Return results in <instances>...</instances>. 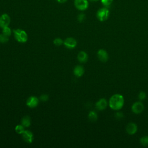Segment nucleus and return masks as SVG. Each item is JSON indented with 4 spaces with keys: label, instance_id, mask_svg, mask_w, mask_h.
<instances>
[{
    "label": "nucleus",
    "instance_id": "1",
    "mask_svg": "<svg viewBox=\"0 0 148 148\" xmlns=\"http://www.w3.org/2000/svg\"><path fill=\"white\" fill-rule=\"evenodd\" d=\"M124 104V99L122 95L116 94L113 95L109 101V105L110 108L114 110H119L121 109Z\"/></svg>",
    "mask_w": 148,
    "mask_h": 148
},
{
    "label": "nucleus",
    "instance_id": "2",
    "mask_svg": "<svg viewBox=\"0 0 148 148\" xmlns=\"http://www.w3.org/2000/svg\"><path fill=\"white\" fill-rule=\"evenodd\" d=\"M13 34L15 39L20 43H25L27 41L28 35L26 32L21 29H16L13 30Z\"/></svg>",
    "mask_w": 148,
    "mask_h": 148
},
{
    "label": "nucleus",
    "instance_id": "3",
    "mask_svg": "<svg viewBox=\"0 0 148 148\" xmlns=\"http://www.w3.org/2000/svg\"><path fill=\"white\" fill-rule=\"evenodd\" d=\"M109 16V10L106 7L99 9L97 12V17L100 21H106Z\"/></svg>",
    "mask_w": 148,
    "mask_h": 148
},
{
    "label": "nucleus",
    "instance_id": "4",
    "mask_svg": "<svg viewBox=\"0 0 148 148\" xmlns=\"http://www.w3.org/2000/svg\"><path fill=\"white\" fill-rule=\"evenodd\" d=\"M74 5L77 9L83 11L88 8V2L87 0H74Z\"/></svg>",
    "mask_w": 148,
    "mask_h": 148
},
{
    "label": "nucleus",
    "instance_id": "5",
    "mask_svg": "<svg viewBox=\"0 0 148 148\" xmlns=\"http://www.w3.org/2000/svg\"><path fill=\"white\" fill-rule=\"evenodd\" d=\"M10 23V16L6 14H2L0 16V27L3 28L6 27H8Z\"/></svg>",
    "mask_w": 148,
    "mask_h": 148
},
{
    "label": "nucleus",
    "instance_id": "6",
    "mask_svg": "<svg viewBox=\"0 0 148 148\" xmlns=\"http://www.w3.org/2000/svg\"><path fill=\"white\" fill-rule=\"evenodd\" d=\"M131 110L135 114H139L144 110V105L141 102H136L132 105Z\"/></svg>",
    "mask_w": 148,
    "mask_h": 148
},
{
    "label": "nucleus",
    "instance_id": "7",
    "mask_svg": "<svg viewBox=\"0 0 148 148\" xmlns=\"http://www.w3.org/2000/svg\"><path fill=\"white\" fill-rule=\"evenodd\" d=\"M39 103V99L34 96H31L29 97L26 102L27 105L31 108H34L38 106Z\"/></svg>",
    "mask_w": 148,
    "mask_h": 148
},
{
    "label": "nucleus",
    "instance_id": "8",
    "mask_svg": "<svg viewBox=\"0 0 148 148\" xmlns=\"http://www.w3.org/2000/svg\"><path fill=\"white\" fill-rule=\"evenodd\" d=\"M23 140L28 143H31L33 141L34 139V135L32 132L28 130H25L24 132L21 134Z\"/></svg>",
    "mask_w": 148,
    "mask_h": 148
},
{
    "label": "nucleus",
    "instance_id": "9",
    "mask_svg": "<svg viewBox=\"0 0 148 148\" xmlns=\"http://www.w3.org/2000/svg\"><path fill=\"white\" fill-rule=\"evenodd\" d=\"M97 57L98 59L103 62H106L108 60V54L107 51L104 49H99L97 52Z\"/></svg>",
    "mask_w": 148,
    "mask_h": 148
},
{
    "label": "nucleus",
    "instance_id": "10",
    "mask_svg": "<svg viewBox=\"0 0 148 148\" xmlns=\"http://www.w3.org/2000/svg\"><path fill=\"white\" fill-rule=\"evenodd\" d=\"M64 44L66 47L71 49L76 47L77 45V42L73 38H68L65 39V40L64 41Z\"/></svg>",
    "mask_w": 148,
    "mask_h": 148
},
{
    "label": "nucleus",
    "instance_id": "11",
    "mask_svg": "<svg viewBox=\"0 0 148 148\" xmlns=\"http://www.w3.org/2000/svg\"><path fill=\"white\" fill-rule=\"evenodd\" d=\"M137 130H138V127L136 124L134 123H128L125 127V130L129 135L135 134Z\"/></svg>",
    "mask_w": 148,
    "mask_h": 148
},
{
    "label": "nucleus",
    "instance_id": "12",
    "mask_svg": "<svg viewBox=\"0 0 148 148\" xmlns=\"http://www.w3.org/2000/svg\"><path fill=\"white\" fill-rule=\"evenodd\" d=\"M108 102L105 98H101L95 103V107L98 110H103L107 107Z\"/></svg>",
    "mask_w": 148,
    "mask_h": 148
},
{
    "label": "nucleus",
    "instance_id": "13",
    "mask_svg": "<svg viewBox=\"0 0 148 148\" xmlns=\"http://www.w3.org/2000/svg\"><path fill=\"white\" fill-rule=\"evenodd\" d=\"M84 72V68L81 65H77L73 69V73L76 77H81Z\"/></svg>",
    "mask_w": 148,
    "mask_h": 148
},
{
    "label": "nucleus",
    "instance_id": "14",
    "mask_svg": "<svg viewBox=\"0 0 148 148\" xmlns=\"http://www.w3.org/2000/svg\"><path fill=\"white\" fill-rule=\"evenodd\" d=\"M77 59L80 62H86L88 60V55L85 51H81L77 54Z\"/></svg>",
    "mask_w": 148,
    "mask_h": 148
},
{
    "label": "nucleus",
    "instance_id": "15",
    "mask_svg": "<svg viewBox=\"0 0 148 148\" xmlns=\"http://www.w3.org/2000/svg\"><path fill=\"white\" fill-rule=\"evenodd\" d=\"M21 124L24 127H28L31 125V119L28 116H24L21 119Z\"/></svg>",
    "mask_w": 148,
    "mask_h": 148
},
{
    "label": "nucleus",
    "instance_id": "16",
    "mask_svg": "<svg viewBox=\"0 0 148 148\" xmlns=\"http://www.w3.org/2000/svg\"><path fill=\"white\" fill-rule=\"evenodd\" d=\"M88 117L91 121H95L98 119V116L95 111H90L88 113Z\"/></svg>",
    "mask_w": 148,
    "mask_h": 148
},
{
    "label": "nucleus",
    "instance_id": "17",
    "mask_svg": "<svg viewBox=\"0 0 148 148\" xmlns=\"http://www.w3.org/2000/svg\"><path fill=\"white\" fill-rule=\"evenodd\" d=\"M24 131V127L22 124L17 125L15 127V131L18 134H22Z\"/></svg>",
    "mask_w": 148,
    "mask_h": 148
},
{
    "label": "nucleus",
    "instance_id": "18",
    "mask_svg": "<svg viewBox=\"0 0 148 148\" xmlns=\"http://www.w3.org/2000/svg\"><path fill=\"white\" fill-rule=\"evenodd\" d=\"M2 34L7 36H9L11 35L12 31L11 29L9 27H6L2 28Z\"/></svg>",
    "mask_w": 148,
    "mask_h": 148
},
{
    "label": "nucleus",
    "instance_id": "19",
    "mask_svg": "<svg viewBox=\"0 0 148 148\" xmlns=\"http://www.w3.org/2000/svg\"><path fill=\"white\" fill-rule=\"evenodd\" d=\"M140 142L141 145L144 146H148V136H144L140 138Z\"/></svg>",
    "mask_w": 148,
    "mask_h": 148
},
{
    "label": "nucleus",
    "instance_id": "20",
    "mask_svg": "<svg viewBox=\"0 0 148 148\" xmlns=\"http://www.w3.org/2000/svg\"><path fill=\"white\" fill-rule=\"evenodd\" d=\"M9 40V36L5 35L4 34H0V43H5Z\"/></svg>",
    "mask_w": 148,
    "mask_h": 148
},
{
    "label": "nucleus",
    "instance_id": "21",
    "mask_svg": "<svg viewBox=\"0 0 148 148\" xmlns=\"http://www.w3.org/2000/svg\"><path fill=\"white\" fill-rule=\"evenodd\" d=\"M53 43L55 45H56L57 46H61L62 43H64V41L61 38H56L53 40Z\"/></svg>",
    "mask_w": 148,
    "mask_h": 148
},
{
    "label": "nucleus",
    "instance_id": "22",
    "mask_svg": "<svg viewBox=\"0 0 148 148\" xmlns=\"http://www.w3.org/2000/svg\"><path fill=\"white\" fill-rule=\"evenodd\" d=\"M101 1L102 5L105 7L109 6L113 2V0H101Z\"/></svg>",
    "mask_w": 148,
    "mask_h": 148
},
{
    "label": "nucleus",
    "instance_id": "23",
    "mask_svg": "<svg viewBox=\"0 0 148 148\" xmlns=\"http://www.w3.org/2000/svg\"><path fill=\"white\" fill-rule=\"evenodd\" d=\"M146 97V94L143 91H140L138 95V98L140 100H144Z\"/></svg>",
    "mask_w": 148,
    "mask_h": 148
},
{
    "label": "nucleus",
    "instance_id": "24",
    "mask_svg": "<svg viewBox=\"0 0 148 148\" xmlns=\"http://www.w3.org/2000/svg\"><path fill=\"white\" fill-rule=\"evenodd\" d=\"M86 18V16L84 13H80L77 16V20L79 22H82Z\"/></svg>",
    "mask_w": 148,
    "mask_h": 148
},
{
    "label": "nucleus",
    "instance_id": "25",
    "mask_svg": "<svg viewBox=\"0 0 148 148\" xmlns=\"http://www.w3.org/2000/svg\"><path fill=\"white\" fill-rule=\"evenodd\" d=\"M49 99V96L46 94H42L40 97V99L42 101H43V102H45V101H47Z\"/></svg>",
    "mask_w": 148,
    "mask_h": 148
},
{
    "label": "nucleus",
    "instance_id": "26",
    "mask_svg": "<svg viewBox=\"0 0 148 148\" xmlns=\"http://www.w3.org/2000/svg\"><path fill=\"white\" fill-rule=\"evenodd\" d=\"M115 117L117 119H121L123 117V114L121 112H117L115 114Z\"/></svg>",
    "mask_w": 148,
    "mask_h": 148
},
{
    "label": "nucleus",
    "instance_id": "27",
    "mask_svg": "<svg viewBox=\"0 0 148 148\" xmlns=\"http://www.w3.org/2000/svg\"><path fill=\"white\" fill-rule=\"evenodd\" d=\"M57 2H58L60 3H64L67 1V0H56Z\"/></svg>",
    "mask_w": 148,
    "mask_h": 148
},
{
    "label": "nucleus",
    "instance_id": "28",
    "mask_svg": "<svg viewBox=\"0 0 148 148\" xmlns=\"http://www.w3.org/2000/svg\"><path fill=\"white\" fill-rule=\"evenodd\" d=\"M90 1H93V2H95V1H98V0H90Z\"/></svg>",
    "mask_w": 148,
    "mask_h": 148
}]
</instances>
